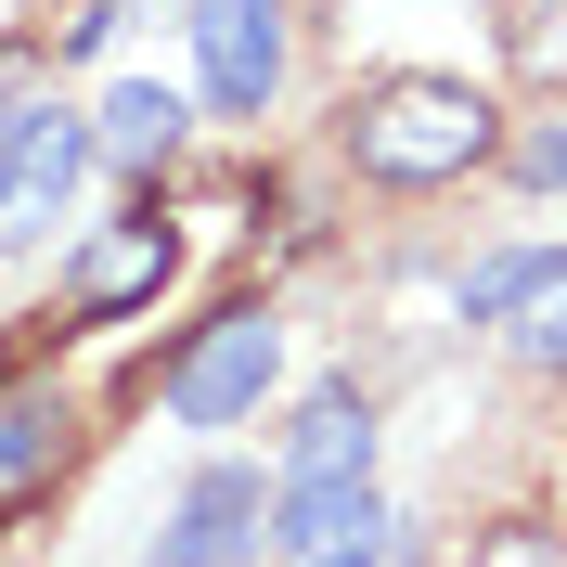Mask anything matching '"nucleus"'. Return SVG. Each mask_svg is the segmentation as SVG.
I'll return each mask as SVG.
<instances>
[{
	"label": "nucleus",
	"mask_w": 567,
	"mask_h": 567,
	"mask_svg": "<svg viewBox=\"0 0 567 567\" xmlns=\"http://www.w3.org/2000/svg\"><path fill=\"white\" fill-rule=\"evenodd\" d=\"M349 168L388 181V194H439V181L491 168L503 155V104L477 91V78H439V65H400L374 78V91H349Z\"/></svg>",
	"instance_id": "1"
},
{
	"label": "nucleus",
	"mask_w": 567,
	"mask_h": 567,
	"mask_svg": "<svg viewBox=\"0 0 567 567\" xmlns=\"http://www.w3.org/2000/svg\"><path fill=\"white\" fill-rule=\"evenodd\" d=\"M271 374H284V322H271V297H233L219 322H194L168 349V413L181 425H246L258 400H271Z\"/></svg>",
	"instance_id": "2"
},
{
	"label": "nucleus",
	"mask_w": 567,
	"mask_h": 567,
	"mask_svg": "<svg viewBox=\"0 0 567 567\" xmlns=\"http://www.w3.org/2000/svg\"><path fill=\"white\" fill-rule=\"evenodd\" d=\"M271 503L284 491L258 477V464H207V477L168 503V529H155L142 567H258V555H271Z\"/></svg>",
	"instance_id": "3"
},
{
	"label": "nucleus",
	"mask_w": 567,
	"mask_h": 567,
	"mask_svg": "<svg viewBox=\"0 0 567 567\" xmlns=\"http://www.w3.org/2000/svg\"><path fill=\"white\" fill-rule=\"evenodd\" d=\"M168 271H181V219L142 194V207H116L104 233L65 258V322H116V310H142Z\"/></svg>",
	"instance_id": "4"
},
{
	"label": "nucleus",
	"mask_w": 567,
	"mask_h": 567,
	"mask_svg": "<svg viewBox=\"0 0 567 567\" xmlns=\"http://www.w3.org/2000/svg\"><path fill=\"white\" fill-rule=\"evenodd\" d=\"M91 155H104V142H91V116H65V104H39L27 130L0 142V246H39V233L78 207Z\"/></svg>",
	"instance_id": "5"
},
{
	"label": "nucleus",
	"mask_w": 567,
	"mask_h": 567,
	"mask_svg": "<svg viewBox=\"0 0 567 567\" xmlns=\"http://www.w3.org/2000/svg\"><path fill=\"white\" fill-rule=\"evenodd\" d=\"M194 78L219 116H258L284 91V0H194Z\"/></svg>",
	"instance_id": "6"
},
{
	"label": "nucleus",
	"mask_w": 567,
	"mask_h": 567,
	"mask_svg": "<svg viewBox=\"0 0 567 567\" xmlns=\"http://www.w3.org/2000/svg\"><path fill=\"white\" fill-rule=\"evenodd\" d=\"M271 555H297V567H322V555H388V503H374V477H284Z\"/></svg>",
	"instance_id": "7"
},
{
	"label": "nucleus",
	"mask_w": 567,
	"mask_h": 567,
	"mask_svg": "<svg viewBox=\"0 0 567 567\" xmlns=\"http://www.w3.org/2000/svg\"><path fill=\"white\" fill-rule=\"evenodd\" d=\"M65 464H78V400L52 374H13L0 388V516H27Z\"/></svg>",
	"instance_id": "8"
},
{
	"label": "nucleus",
	"mask_w": 567,
	"mask_h": 567,
	"mask_svg": "<svg viewBox=\"0 0 567 567\" xmlns=\"http://www.w3.org/2000/svg\"><path fill=\"white\" fill-rule=\"evenodd\" d=\"M284 477H374V400L310 388V413L284 425Z\"/></svg>",
	"instance_id": "9"
},
{
	"label": "nucleus",
	"mask_w": 567,
	"mask_h": 567,
	"mask_svg": "<svg viewBox=\"0 0 567 567\" xmlns=\"http://www.w3.org/2000/svg\"><path fill=\"white\" fill-rule=\"evenodd\" d=\"M181 130H194V116H181V91H168V78H116V91H104V116H91V142H104L116 168H142V181L181 155Z\"/></svg>",
	"instance_id": "10"
},
{
	"label": "nucleus",
	"mask_w": 567,
	"mask_h": 567,
	"mask_svg": "<svg viewBox=\"0 0 567 567\" xmlns=\"http://www.w3.org/2000/svg\"><path fill=\"white\" fill-rule=\"evenodd\" d=\"M503 349L529 374H567V246H529V271L503 297Z\"/></svg>",
	"instance_id": "11"
},
{
	"label": "nucleus",
	"mask_w": 567,
	"mask_h": 567,
	"mask_svg": "<svg viewBox=\"0 0 567 567\" xmlns=\"http://www.w3.org/2000/svg\"><path fill=\"white\" fill-rule=\"evenodd\" d=\"M464 567H567V529H542V516H491V529L464 542Z\"/></svg>",
	"instance_id": "12"
},
{
	"label": "nucleus",
	"mask_w": 567,
	"mask_h": 567,
	"mask_svg": "<svg viewBox=\"0 0 567 567\" xmlns=\"http://www.w3.org/2000/svg\"><path fill=\"white\" fill-rule=\"evenodd\" d=\"M39 104H52V52H39V39H0V142L27 130Z\"/></svg>",
	"instance_id": "13"
},
{
	"label": "nucleus",
	"mask_w": 567,
	"mask_h": 567,
	"mask_svg": "<svg viewBox=\"0 0 567 567\" xmlns=\"http://www.w3.org/2000/svg\"><path fill=\"white\" fill-rule=\"evenodd\" d=\"M503 168L529 181V194H555V181H567V116H529V130L503 142Z\"/></svg>",
	"instance_id": "14"
},
{
	"label": "nucleus",
	"mask_w": 567,
	"mask_h": 567,
	"mask_svg": "<svg viewBox=\"0 0 567 567\" xmlns=\"http://www.w3.org/2000/svg\"><path fill=\"white\" fill-rule=\"evenodd\" d=\"M516 271H529V258H477V271H464V322H503V297H516Z\"/></svg>",
	"instance_id": "15"
},
{
	"label": "nucleus",
	"mask_w": 567,
	"mask_h": 567,
	"mask_svg": "<svg viewBox=\"0 0 567 567\" xmlns=\"http://www.w3.org/2000/svg\"><path fill=\"white\" fill-rule=\"evenodd\" d=\"M104 39H116V0H78L65 27H52V52H104Z\"/></svg>",
	"instance_id": "16"
},
{
	"label": "nucleus",
	"mask_w": 567,
	"mask_h": 567,
	"mask_svg": "<svg viewBox=\"0 0 567 567\" xmlns=\"http://www.w3.org/2000/svg\"><path fill=\"white\" fill-rule=\"evenodd\" d=\"M0 567H27V542H13V529H0Z\"/></svg>",
	"instance_id": "17"
},
{
	"label": "nucleus",
	"mask_w": 567,
	"mask_h": 567,
	"mask_svg": "<svg viewBox=\"0 0 567 567\" xmlns=\"http://www.w3.org/2000/svg\"><path fill=\"white\" fill-rule=\"evenodd\" d=\"M322 567H374V555H322Z\"/></svg>",
	"instance_id": "18"
}]
</instances>
